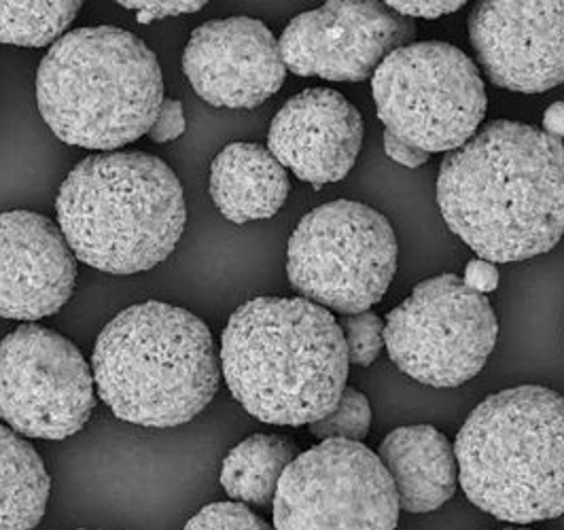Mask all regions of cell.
I'll use <instances>...</instances> for the list:
<instances>
[{"label":"cell","instance_id":"6da1fadb","mask_svg":"<svg viewBox=\"0 0 564 530\" xmlns=\"http://www.w3.org/2000/svg\"><path fill=\"white\" fill-rule=\"evenodd\" d=\"M437 204L490 263L552 251L564 236V144L522 121H490L442 162Z\"/></svg>","mask_w":564,"mask_h":530},{"label":"cell","instance_id":"7a4b0ae2","mask_svg":"<svg viewBox=\"0 0 564 530\" xmlns=\"http://www.w3.org/2000/svg\"><path fill=\"white\" fill-rule=\"evenodd\" d=\"M348 350L327 307L304 298H254L221 335V371L257 420L302 426L325 419L348 378Z\"/></svg>","mask_w":564,"mask_h":530},{"label":"cell","instance_id":"3957f363","mask_svg":"<svg viewBox=\"0 0 564 530\" xmlns=\"http://www.w3.org/2000/svg\"><path fill=\"white\" fill-rule=\"evenodd\" d=\"M57 227L79 261L130 277L166 261L185 224V192L158 155L111 151L85 158L64 179Z\"/></svg>","mask_w":564,"mask_h":530},{"label":"cell","instance_id":"277c9868","mask_svg":"<svg viewBox=\"0 0 564 530\" xmlns=\"http://www.w3.org/2000/svg\"><path fill=\"white\" fill-rule=\"evenodd\" d=\"M91 371L115 417L149 429L196 419L219 389L208 325L164 302L121 310L96 339Z\"/></svg>","mask_w":564,"mask_h":530},{"label":"cell","instance_id":"5b68a950","mask_svg":"<svg viewBox=\"0 0 564 530\" xmlns=\"http://www.w3.org/2000/svg\"><path fill=\"white\" fill-rule=\"evenodd\" d=\"M158 56L132 32H66L36 71V105L66 144L111 153L149 134L164 105Z\"/></svg>","mask_w":564,"mask_h":530},{"label":"cell","instance_id":"8992f818","mask_svg":"<svg viewBox=\"0 0 564 530\" xmlns=\"http://www.w3.org/2000/svg\"><path fill=\"white\" fill-rule=\"evenodd\" d=\"M458 482L511 524L564 516V397L545 387L490 394L456 435Z\"/></svg>","mask_w":564,"mask_h":530},{"label":"cell","instance_id":"52a82bcc","mask_svg":"<svg viewBox=\"0 0 564 530\" xmlns=\"http://www.w3.org/2000/svg\"><path fill=\"white\" fill-rule=\"evenodd\" d=\"M371 89L387 132L424 153L467 144L488 107L476 62L440 41L410 43L384 57L371 75Z\"/></svg>","mask_w":564,"mask_h":530},{"label":"cell","instance_id":"ba28073f","mask_svg":"<svg viewBox=\"0 0 564 530\" xmlns=\"http://www.w3.org/2000/svg\"><path fill=\"white\" fill-rule=\"evenodd\" d=\"M395 272V231L384 215L361 202L323 204L289 238L286 274L293 289L344 316L378 304Z\"/></svg>","mask_w":564,"mask_h":530},{"label":"cell","instance_id":"9c48e42d","mask_svg":"<svg viewBox=\"0 0 564 530\" xmlns=\"http://www.w3.org/2000/svg\"><path fill=\"white\" fill-rule=\"evenodd\" d=\"M497 335L499 323L488 298L456 274L421 282L384 323V346L397 367L435 389H454L476 378Z\"/></svg>","mask_w":564,"mask_h":530},{"label":"cell","instance_id":"30bf717a","mask_svg":"<svg viewBox=\"0 0 564 530\" xmlns=\"http://www.w3.org/2000/svg\"><path fill=\"white\" fill-rule=\"evenodd\" d=\"M276 530H395V484L361 442L327 440L297 454L274 497Z\"/></svg>","mask_w":564,"mask_h":530},{"label":"cell","instance_id":"8fae6325","mask_svg":"<svg viewBox=\"0 0 564 530\" xmlns=\"http://www.w3.org/2000/svg\"><path fill=\"white\" fill-rule=\"evenodd\" d=\"M94 371L79 348L50 327L26 323L0 342V419L15 433L66 440L96 408Z\"/></svg>","mask_w":564,"mask_h":530},{"label":"cell","instance_id":"7c38bea8","mask_svg":"<svg viewBox=\"0 0 564 530\" xmlns=\"http://www.w3.org/2000/svg\"><path fill=\"white\" fill-rule=\"evenodd\" d=\"M414 36L416 26L382 2L336 0L291 20L279 47L293 75L364 82Z\"/></svg>","mask_w":564,"mask_h":530},{"label":"cell","instance_id":"4fadbf2b","mask_svg":"<svg viewBox=\"0 0 564 530\" xmlns=\"http://www.w3.org/2000/svg\"><path fill=\"white\" fill-rule=\"evenodd\" d=\"M469 36L488 79L541 94L564 84V2H480Z\"/></svg>","mask_w":564,"mask_h":530},{"label":"cell","instance_id":"5bb4252c","mask_svg":"<svg viewBox=\"0 0 564 530\" xmlns=\"http://www.w3.org/2000/svg\"><path fill=\"white\" fill-rule=\"evenodd\" d=\"M183 71L202 100L224 109L263 105L286 77L272 30L245 15L194 30L183 52Z\"/></svg>","mask_w":564,"mask_h":530},{"label":"cell","instance_id":"9a60e30c","mask_svg":"<svg viewBox=\"0 0 564 530\" xmlns=\"http://www.w3.org/2000/svg\"><path fill=\"white\" fill-rule=\"evenodd\" d=\"M77 282V257L52 219L0 215V316L34 323L57 314Z\"/></svg>","mask_w":564,"mask_h":530},{"label":"cell","instance_id":"2e32d148","mask_svg":"<svg viewBox=\"0 0 564 530\" xmlns=\"http://www.w3.org/2000/svg\"><path fill=\"white\" fill-rule=\"evenodd\" d=\"M364 119L336 89L312 87L284 102L270 123L268 151L321 190L341 181L364 144Z\"/></svg>","mask_w":564,"mask_h":530},{"label":"cell","instance_id":"e0dca14e","mask_svg":"<svg viewBox=\"0 0 564 530\" xmlns=\"http://www.w3.org/2000/svg\"><path fill=\"white\" fill-rule=\"evenodd\" d=\"M380 461L395 484L399 507L408 513L435 511L456 493V452L435 426L414 424L391 431L380 446Z\"/></svg>","mask_w":564,"mask_h":530},{"label":"cell","instance_id":"ac0fdd59","mask_svg":"<svg viewBox=\"0 0 564 530\" xmlns=\"http://www.w3.org/2000/svg\"><path fill=\"white\" fill-rule=\"evenodd\" d=\"M289 190L286 170L261 144L234 142L213 160L210 196L231 224L274 217L286 202Z\"/></svg>","mask_w":564,"mask_h":530},{"label":"cell","instance_id":"d6986e66","mask_svg":"<svg viewBox=\"0 0 564 530\" xmlns=\"http://www.w3.org/2000/svg\"><path fill=\"white\" fill-rule=\"evenodd\" d=\"M52 479L39 452L0 426V530L36 529L45 516Z\"/></svg>","mask_w":564,"mask_h":530},{"label":"cell","instance_id":"ffe728a7","mask_svg":"<svg viewBox=\"0 0 564 530\" xmlns=\"http://www.w3.org/2000/svg\"><path fill=\"white\" fill-rule=\"evenodd\" d=\"M297 458V444L284 435L259 433L234 447L221 467V486L231 499L268 507L286 467Z\"/></svg>","mask_w":564,"mask_h":530},{"label":"cell","instance_id":"44dd1931","mask_svg":"<svg viewBox=\"0 0 564 530\" xmlns=\"http://www.w3.org/2000/svg\"><path fill=\"white\" fill-rule=\"evenodd\" d=\"M82 2H0V43L47 47L59 41Z\"/></svg>","mask_w":564,"mask_h":530},{"label":"cell","instance_id":"7402d4cb","mask_svg":"<svg viewBox=\"0 0 564 530\" xmlns=\"http://www.w3.org/2000/svg\"><path fill=\"white\" fill-rule=\"evenodd\" d=\"M371 424V408L364 392L357 389H344L336 408L325 419L312 422L314 437L344 440V442H364Z\"/></svg>","mask_w":564,"mask_h":530},{"label":"cell","instance_id":"603a6c76","mask_svg":"<svg viewBox=\"0 0 564 530\" xmlns=\"http://www.w3.org/2000/svg\"><path fill=\"white\" fill-rule=\"evenodd\" d=\"M346 339L348 361L361 367H369L378 359L384 346V321L373 312L346 314L339 323Z\"/></svg>","mask_w":564,"mask_h":530},{"label":"cell","instance_id":"cb8c5ba5","mask_svg":"<svg viewBox=\"0 0 564 530\" xmlns=\"http://www.w3.org/2000/svg\"><path fill=\"white\" fill-rule=\"evenodd\" d=\"M185 530H276L242 502H213L199 509Z\"/></svg>","mask_w":564,"mask_h":530},{"label":"cell","instance_id":"d4e9b609","mask_svg":"<svg viewBox=\"0 0 564 530\" xmlns=\"http://www.w3.org/2000/svg\"><path fill=\"white\" fill-rule=\"evenodd\" d=\"M119 7L134 11L137 20L141 24H151L155 20H166L174 15H183V13H196L199 9L206 7V2H166V0H158V2H119Z\"/></svg>","mask_w":564,"mask_h":530},{"label":"cell","instance_id":"484cf974","mask_svg":"<svg viewBox=\"0 0 564 530\" xmlns=\"http://www.w3.org/2000/svg\"><path fill=\"white\" fill-rule=\"evenodd\" d=\"M185 128H187V121H185L183 105L178 100L166 98L147 137L158 144H166L178 139L185 132Z\"/></svg>","mask_w":564,"mask_h":530},{"label":"cell","instance_id":"4316f807","mask_svg":"<svg viewBox=\"0 0 564 530\" xmlns=\"http://www.w3.org/2000/svg\"><path fill=\"white\" fill-rule=\"evenodd\" d=\"M387 7L405 20L410 18L437 20L442 15H451L454 11H458L463 2H387Z\"/></svg>","mask_w":564,"mask_h":530},{"label":"cell","instance_id":"83f0119b","mask_svg":"<svg viewBox=\"0 0 564 530\" xmlns=\"http://www.w3.org/2000/svg\"><path fill=\"white\" fill-rule=\"evenodd\" d=\"M463 282H465L471 291L481 293V295L492 293V291H497V286H499L497 266L490 263V261H486V259H474V261H469L467 268H465Z\"/></svg>","mask_w":564,"mask_h":530},{"label":"cell","instance_id":"f1b7e54d","mask_svg":"<svg viewBox=\"0 0 564 530\" xmlns=\"http://www.w3.org/2000/svg\"><path fill=\"white\" fill-rule=\"evenodd\" d=\"M384 151L393 162L405 167L423 166L429 160V153H424L419 147H412V144L397 139L387 130H384Z\"/></svg>","mask_w":564,"mask_h":530},{"label":"cell","instance_id":"f546056e","mask_svg":"<svg viewBox=\"0 0 564 530\" xmlns=\"http://www.w3.org/2000/svg\"><path fill=\"white\" fill-rule=\"evenodd\" d=\"M543 132L552 139H564V102H554L543 115Z\"/></svg>","mask_w":564,"mask_h":530},{"label":"cell","instance_id":"4dcf8cb0","mask_svg":"<svg viewBox=\"0 0 564 530\" xmlns=\"http://www.w3.org/2000/svg\"><path fill=\"white\" fill-rule=\"evenodd\" d=\"M501 530H531V529H501Z\"/></svg>","mask_w":564,"mask_h":530}]
</instances>
